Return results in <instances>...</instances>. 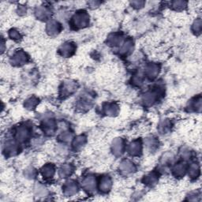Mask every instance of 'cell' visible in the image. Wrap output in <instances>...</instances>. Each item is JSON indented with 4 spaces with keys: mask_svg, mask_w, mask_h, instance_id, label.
<instances>
[{
    "mask_svg": "<svg viewBox=\"0 0 202 202\" xmlns=\"http://www.w3.org/2000/svg\"><path fill=\"white\" fill-rule=\"evenodd\" d=\"M55 169L53 167L52 165H47L43 168V171H42V173H43V175L45 176L46 178H49V177H51V176L54 174Z\"/></svg>",
    "mask_w": 202,
    "mask_h": 202,
    "instance_id": "cell-11",
    "label": "cell"
},
{
    "mask_svg": "<svg viewBox=\"0 0 202 202\" xmlns=\"http://www.w3.org/2000/svg\"><path fill=\"white\" fill-rule=\"evenodd\" d=\"M73 50H74V46L71 44H65L60 48L62 55L65 56L70 55L73 52Z\"/></svg>",
    "mask_w": 202,
    "mask_h": 202,
    "instance_id": "cell-3",
    "label": "cell"
},
{
    "mask_svg": "<svg viewBox=\"0 0 202 202\" xmlns=\"http://www.w3.org/2000/svg\"><path fill=\"white\" fill-rule=\"evenodd\" d=\"M85 188L88 189L89 190H92V189L95 187V180L92 177H89L86 179H85L83 182Z\"/></svg>",
    "mask_w": 202,
    "mask_h": 202,
    "instance_id": "cell-12",
    "label": "cell"
},
{
    "mask_svg": "<svg viewBox=\"0 0 202 202\" xmlns=\"http://www.w3.org/2000/svg\"><path fill=\"white\" fill-rule=\"evenodd\" d=\"M121 170L122 171H125L126 173H130L132 172L134 170V166L133 165L132 163H130V161H124V162L122 163L121 164Z\"/></svg>",
    "mask_w": 202,
    "mask_h": 202,
    "instance_id": "cell-9",
    "label": "cell"
},
{
    "mask_svg": "<svg viewBox=\"0 0 202 202\" xmlns=\"http://www.w3.org/2000/svg\"><path fill=\"white\" fill-rule=\"evenodd\" d=\"M141 144L138 141H134L130 145V152L133 155H137L141 152Z\"/></svg>",
    "mask_w": 202,
    "mask_h": 202,
    "instance_id": "cell-8",
    "label": "cell"
},
{
    "mask_svg": "<svg viewBox=\"0 0 202 202\" xmlns=\"http://www.w3.org/2000/svg\"><path fill=\"white\" fill-rule=\"evenodd\" d=\"M84 142H85V138H84L83 137H78L77 139L75 140L74 146L76 147V148H79V147H81L83 145Z\"/></svg>",
    "mask_w": 202,
    "mask_h": 202,
    "instance_id": "cell-20",
    "label": "cell"
},
{
    "mask_svg": "<svg viewBox=\"0 0 202 202\" xmlns=\"http://www.w3.org/2000/svg\"><path fill=\"white\" fill-rule=\"evenodd\" d=\"M70 173H71V167H70V166H63L61 168V170H60V174L62 176H67L69 174H70Z\"/></svg>",
    "mask_w": 202,
    "mask_h": 202,
    "instance_id": "cell-17",
    "label": "cell"
},
{
    "mask_svg": "<svg viewBox=\"0 0 202 202\" xmlns=\"http://www.w3.org/2000/svg\"><path fill=\"white\" fill-rule=\"evenodd\" d=\"M11 37L14 39H18L19 38V34L16 31H11Z\"/></svg>",
    "mask_w": 202,
    "mask_h": 202,
    "instance_id": "cell-23",
    "label": "cell"
},
{
    "mask_svg": "<svg viewBox=\"0 0 202 202\" xmlns=\"http://www.w3.org/2000/svg\"><path fill=\"white\" fill-rule=\"evenodd\" d=\"M77 191V186L73 182H67L65 187V193L68 195H71Z\"/></svg>",
    "mask_w": 202,
    "mask_h": 202,
    "instance_id": "cell-10",
    "label": "cell"
},
{
    "mask_svg": "<svg viewBox=\"0 0 202 202\" xmlns=\"http://www.w3.org/2000/svg\"><path fill=\"white\" fill-rule=\"evenodd\" d=\"M88 23H89V17L86 13H78L73 18V24H75V26L79 27V28L86 26Z\"/></svg>",
    "mask_w": 202,
    "mask_h": 202,
    "instance_id": "cell-1",
    "label": "cell"
},
{
    "mask_svg": "<svg viewBox=\"0 0 202 202\" xmlns=\"http://www.w3.org/2000/svg\"><path fill=\"white\" fill-rule=\"evenodd\" d=\"M49 11L45 7H40L37 11V17L40 18H46L49 15Z\"/></svg>",
    "mask_w": 202,
    "mask_h": 202,
    "instance_id": "cell-16",
    "label": "cell"
},
{
    "mask_svg": "<svg viewBox=\"0 0 202 202\" xmlns=\"http://www.w3.org/2000/svg\"><path fill=\"white\" fill-rule=\"evenodd\" d=\"M156 94L155 92H148L144 96V100H145V102L146 103H152L156 99Z\"/></svg>",
    "mask_w": 202,
    "mask_h": 202,
    "instance_id": "cell-15",
    "label": "cell"
},
{
    "mask_svg": "<svg viewBox=\"0 0 202 202\" xmlns=\"http://www.w3.org/2000/svg\"><path fill=\"white\" fill-rule=\"evenodd\" d=\"M37 103V99H35L34 97L30 98L29 99H28L26 102V107L28 108H33V107H35Z\"/></svg>",
    "mask_w": 202,
    "mask_h": 202,
    "instance_id": "cell-18",
    "label": "cell"
},
{
    "mask_svg": "<svg viewBox=\"0 0 202 202\" xmlns=\"http://www.w3.org/2000/svg\"><path fill=\"white\" fill-rule=\"evenodd\" d=\"M198 172H199L198 167H197L196 164H193V165H192L191 167H190V173L192 176H197V173Z\"/></svg>",
    "mask_w": 202,
    "mask_h": 202,
    "instance_id": "cell-21",
    "label": "cell"
},
{
    "mask_svg": "<svg viewBox=\"0 0 202 202\" xmlns=\"http://www.w3.org/2000/svg\"><path fill=\"white\" fill-rule=\"evenodd\" d=\"M26 55L22 51H19V52H17L14 55L12 59V62L14 63V64L17 65H21L23 64L24 62H26Z\"/></svg>",
    "mask_w": 202,
    "mask_h": 202,
    "instance_id": "cell-2",
    "label": "cell"
},
{
    "mask_svg": "<svg viewBox=\"0 0 202 202\" xmlns=\"http://www.w3.org/2000/svg\"><path fill=\"white\" fill-rule=\"evenodd\" d=\"M156 176H154L153 174L152 175H150V176H148V178H147V182L148 183H154L156 181Z\"/></svg>",
    "mask_w": 202,
    "mask_h": 202,
    "instance_id": "cell-22",
    "label": "cell"
},
{
    "mask_svg": "<svg viewBox=\"0 0 202 202\" xmlns=\"http://www.w3.org/2000/svg\"><path fill=\"white\" fill-rule=\"evenodd\" d=\"M29 136V130L27 128L21 127L17 132V138L20 141H23L26 139Z\"/></svg>",
    "mask_w": 202,
    "mask_h": 202,
    "instance_id": "cell-7",
    "label": "cell"
},
{
    "mask_svg": "<svg viewBox=\"0 0 202 202\" xmlns=\"http://www.w3.org/2000/svg\"><path fill=\"white\" fill-rule=\"evenodd\" d=\"M59 24L55 21H51L47 24V31L50 34H56V33H58L59 31Z\"/></svg>",
    "mask_w": 202,
    "mask_h": 202,
    "instance_id": "cell-5",
    "label": "cell"
},
{
    "mask_svg": "<svg viewBox=\"0 0 202 202\" xmlns=\"http://www.w3.org/2000/svg\"><path fill=\"white\" fill-rule=\"evenodd\" d=\"M158 73V66L156 65H149L147 68V74L149 77H156V75Z\"/></svg>",
    "mask_w": 202,
    "mask_h": 202,
    "instance_id": "cell-13",
    "label": "cell"
},
{
    "mask_svg": "<svg viewBox=\"0 0 202 202\" xmlns=\"http://www.w3.org/2000/svg\"><path fill=\"white\" fill-rule=\"evenodd\" d=\"M113 150L115 153L121 154L123 150V141L121 139L115 140L113 144Z\"/></svg>",
    "mask_w": 202,
    "mask_h": 202,
    "instance_id": "cell-6",
    "label": "cell"
},
{
    "mask_svg": "<svg viewBox=\"0 0 202 202\" xmlns=\"http://www.w3.org/2000/svg\"><path fill=\"white\" fill-rule=\"evenodd\" d=\"M112 186V181H111L110 178L108 176H105L103 178H102L100 181V190H102V191H108L109 190V189L111 188Z\"/></svg>",
    "mask_w": 202,
    "mask_h": 202,
    "instance_id": "cell-4",
    "label": "cell"
},
{
    "mask_svg": "<svg viewBox=\"0 0 202 202\" xmlns=\"http://www.w3.org/2000/svg\"><path fill=\"white\" fill-rule=\"evenodd\" d=\"M186 171V166L184 164H178L175 166L174 172L176 175H182Z\"/></svg>",
    "mask_w": 202,
    "mask_h": 202,
    "instance_id": "cell-14",
    "label": "cell"
},
{
    "mask_svg": "<svg viewBox=\"0 0 202 202\" xmlns=\"http://www.w3.org/2000/svg\"><path fill=\"white\" fill-rule=\"evenodd\" d=\"M117 111H118V108L115 105H111V106L107 107L106 108V112L109 115H114Z\"/></svg>",
    "mask_w": 202,
    "mask_h": 202,
    "instance_id": "cell-19",
    "label": "cell"
}]
</instances>
